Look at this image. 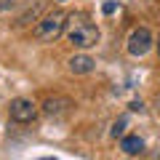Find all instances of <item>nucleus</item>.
<instances>
[{
  "label": "nucleus",
  "instance_id": "f257e3e1",
  "mask_svg": "<svg viewBox=\"0 0 160 160\" xmlns=\"http://www.w3.org/2000/svg\"><path fill=\"white\" fill-rule=\"evenodd\" d=\"M64 35L75 48H93L99 43V27L86 16L83 11L67 13V24H64Z\"/></svg>",
  "mask_w": 160,
  "mask_h": 160
},
{
  "label": "nucleus",
  "instance_id": "f03ea898",
  "mask_svg": "<svg viewBox=\"0 0 160 160\" xmlns=\"http://www.w3.org/2000/svg\"><path fill=\"white\" fill-rule=\"evenodd\" d=\"M64 24H67V13L64 11H48L46 16L35 24L32 35L40 43H53L59 35H64Z\"/></svg>",
  "mask_w": 160,
  "mask_h": 160
},
{
  "label": "nucleus",
  "instance_id": "7ed1b4c3",
  "mask_svg": "<svg viewBox=\"0 0 160 160\" xmlns=\"http://www.w3.org/2000/svg\"><path fill=\"white\" fill-rule=\"evenodd\" d=\"M8 112H11V120H16V123H32L38 118V104L32 99H13Z\"/></svg>",
  "mask_w": 160,
  "mask_h": 160
},
{
  "label": "nucleus",
  "instance_id": "20e7f679",
  "mask_svg": "<svg viewBox=\"0 0 160 160\" xmlns=\"http://www.w3.org/2000/svg\"><path fill=\"white\" fill-rule=\"evenodd\" d=\"M149 48H152V32H149L147 27L133 29L131 38H128V53H131V56H144Z\"/></svg>",
  "mask_w": 160,
  "mask_h": 160
},
{
  "label": "nucleus",
  "instance_id": "39448f33",
  "mask_svg": "<svg viewBox=\"0 0 160 160\" xmlns=\"http://www.w3.org/2000/svg\"><path fill=\"white\" fill-rule=\"evenodd\" d=\"M93 67H96V62L91 56H86V53H78V56L69 59V72L72 75H88V72H93Z\"/></svg>",
  "mask_w": 160,
  "mask_h": 160
},
{
  "label": "nucleus",
  "instance_id": "423d86ee",
  "mask_svg": "<svg viewBox=\"0 0 160 160\" xmlns=\"http://www.w3.org/2000/svg\"><path fill=\"white\" fill-rule=\"evenodd\" d=\"M69 107H72V102H69L67 96H51V99H46V104H43V112L46 115H64Z\"/></svg>",
  "mask_w": 160,
  "mask_h": 160
},
{
  "label": "nucleus",
  "instance_id": "0eeeda50",
  "mask_svg": "<svg viewBox=\"0 0 160 160\" xmlns=\"http://www.w3.org/2000/svg\"><path fill=\"white\" fill-rule=\"evenodd\" d=\"M120 149H123L126 155H142V152H144V142H142L139 136H123Z\"/></svg>",
  "mask_w": 160,
  "mask_h": 160
},
{
  "label": "nucleus",
  "instance_id": "6e6552de",
  "mask_svg": "<svg viewBox=\"0 0 160 160\" xmlns=\"http://www.w3.org/2000/svg\"><path fill=\"white\" fill-rule=\"evenodd\" d=\"M123 128H126V118H120L118 123H115V126H112V131H109V133H112V136L118 139V136H123Z\"/></svg>",
  "mask_w": 160,
  "mask_h": 160
},
{
  "label": "nucleus",
  "instance_id": "1a4fd4ad",
  "mask_svg": "<svg viewBox=\"0 0 160 160\" xmlns=\"http://www.w3.org/2000/svg\"><path fill=\"white\" fill-rule=\"evenodd\" d=\"M16 6V0H0V11H11Z\"/></svg>",
  "mask_w": 160,
  "mask_h": 160
},
{
  "label": "nucleus",
  "instance_id": "9d476101",
  "mask_svg": "<svg viewBox=\"0 0 160 160\" xmlns=\"http://www.w3.org/2000/svg\"><path fill=\"white\" fill-rule=\"evenodd\" d=\"M102 11H104V13H112V11H115V3H104Z\"/></svg>",
  "mask_w": 160,
  "mask_h": 160
},
{
  "label": "nucleus",
  "instance_id": "9b49d317",
  "mask_svg": "<svg viewBox=\"0 0 160 160\" xmlns=\"http://www.w3.org/2000/svg\"><path fill=\"white\" fill-rule=\"evenodd\" d=\"M131 109H133V112H142L144 104H142V102H133V104H131Z\"/></svg>",
  "mask_w": 160,
  "mask_h": 160
},
{
  "label": "nucleus",
  "instance_id": "f8f14e48",
  "mask_svg": "<svg viewBox=\"0 0 160 160\" xmlns=\"http://www.w3.org/2000/svg\"><path fill=\"white\" fill-rule=\"evenodd\" d=\"M155 104H158V112H160V96H158V99H155Z\"/></svg>",
  "mask_w": 160,
  "mask_h": 160
},
{
  "label": "nucleus",
  "instance_id": "ddd939ff",
  "mask_svg": "<svg viewBox=\"0 0 160 160\" xmlns=\"http://www.w3.org/2000/svg\"><path fill=\"white\" fill-rule=\"evenodd\" d=\"M158 53H160V38H158Z\"/></svg>",
  "mask_w": 160,
  "mask_h": 160
}]
</instances>
